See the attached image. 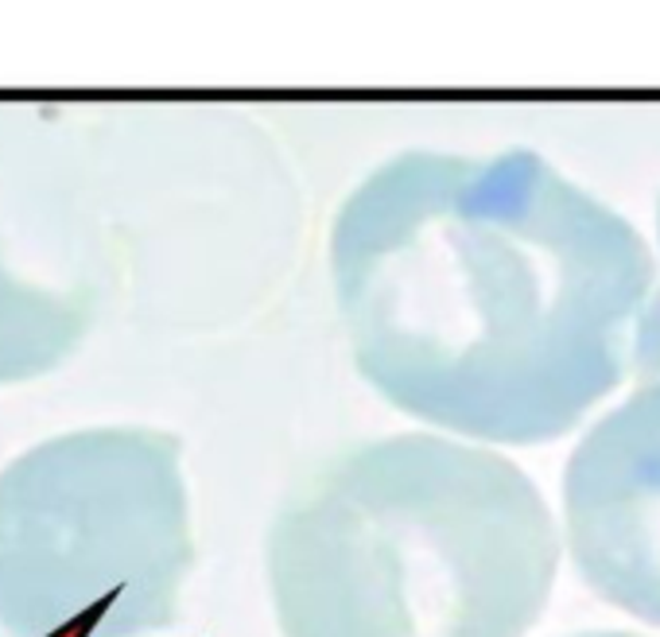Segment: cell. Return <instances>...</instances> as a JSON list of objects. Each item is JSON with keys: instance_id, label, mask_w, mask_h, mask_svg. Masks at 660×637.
I'll use <instances>...</instances> for the list:
<instances>
[{"instance_id": "cell-1", "label": "cell", "mask_w": 660, "mask_h": 637, "mask_svg": "<svg viewBox=\"0 0 660 637\" xmlns=\"http://www.w3.org/2000/svg\"><path fill=\"white\" fill-rule=\"evenodd\" d=\"M331 280L358 374L478 444H552L660 377L649 241L528 148L373 167L335 214Z\"/></svg>"}, {"instance_id": "cell-2", "label": "cell", "mask_w": 660, "mask_h": 637, "mask_svg": "<svg viewBox=\"0 0 660 637\" xmlns=\"http://www.w3.org/2000/svg\"><path fill=\"white\" fill-rule=\"evenodd\" d=\"M264 567L284 637H525L560 528L506 455L408 432L311 466L272 517Z\"/></svg>"}, {"instance_id": "cell-3", "label": "cell", "mask_w": 660, "mask_h": 637, "mask_svg": "<svg viewBox=\"0 0 660 637\" xmlns=\"http://www.w3.org/2000/svg\"><path fill=\"white\" fill-rule=\"evenodd\" d=\"M195 564L167 432L78 428L0 471V634L163 637Z\"/></svg>"}, {"instance_id": "cell-4", "label": "cell", "mask_w": 660, "mask_h": 637, "mask_svg": "<svg viewBox=\"0 0 660 637\" xmlns=\"http://www.w3.org/2000/svg\"><path fill=\"white\" fill-rule=\"evenodd\" d=\"M563 521L590 591L660 626V377L637 385L571 451Z\"/></svg>"}, {"instance_id": "cell-5", "label": "cell", "mask_w": 660, "mask_h": 637, "mask_svg": "<svg viewBox=\"0 0 660 637\" xmlns=\"http://www.w3.org/2000/svg\"><path fill=\"white\" fill-rule=\"evenodd\" d=\"M86 311L74 296L27 280L0 257V385L43 377L74 354Z\"/></svg>"}, {"instance_id": "cell-6", "label": "cell", "mask_w": 660, "mask_h": 637, "mask_svg": "<svg viewBox=\"0 0 660 637\" xmlns=\"http://www.w3.org/2000/svg\"><path fill=\"white\" fill-rule=\"evenodd\" d=\"M575 637H637V634H618V629H598V634H575Z\"/></svg>"}, {"instance_id": "cell-7", "label": "cell", "mask_w": 660, "mask_h": 637, "mask_svg": "<svg viewBox=\"0 0 660 637\" xmlns=\"http://www.w3.org/2000/svg\"><path fill=\"white\" fill-rule=\"evenodd\" d=\"M657 229H660V210H657Z\"/></svg>"}, {"instance_id": "cell-8", "label": "cell", "mask_w": 660, "mask_h": 637, "mask_svg": "<svg viewBox=\"0 0 660 637\" xmlns=\"http://www.w3.org/2000/svg\"><path fill=\"white\" fill-rule=\"evenodd\" d=\"M0 637H4V634H0Z\"/></svg>"}]
</instances>
